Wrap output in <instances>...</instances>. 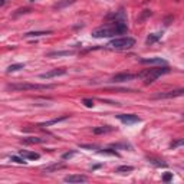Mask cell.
Returning a JSON list of instances; mask_svg holds the SVG:
<instances>
[{
    "mask_svg": "<svg viewBox=\"0 0 184 184\" xmlns=\"http://www.w3.org/2000/svg\"><path fill=\"white\" fill-rule=\"evenodd\" d=\"M32 12V9L30 7H20V9H17L16 12H14L13 17H17V16H20V14H26V13H30Z\"/></svg>",
    "mask_w": 184,
    "mask_h": 184,
    "instance_id": "ffe728a7",
    "label": "cell"
},
{
    "mask_svg": "<svg viewBox=\"0 0 184 184\" xmlns=\"http://www.w3.org/2000/svg\"><path fill=\"white\" fill-rule=\"evenodd\" d=\"M134 45H135V40L132 38L125 36V38H117V39L111 40L108 46L115 49V51H127V49H131Z\"/></svg>",
    "mask_w": 184,
    "mask_h": 184,
    "instance_id": "277c9868",
    "label": "cell"
},
{
    "mask_svg": "<svg viewBox=\"0 0 184 184\" xmlns=\"http://www.w3.org/2000/svg\"><path fill=\"white\" fill-rule=\"evenodd\" d=\"M99 154H109V155H118L117 152L114 151V150H109V148H105V150H101Z\"/></svg>",
    "mask_w": 184,
    "mask_h": 184,
    "instance_id": "484cf974",
    "label": "cell"
},
{
    "mask_svg": "<svg viewBox=\"0 0 184 184\" xmlns=\"http://www.w3.org/2000/svg\"><path fill=\"white\" fill-rule=\"evenodd\" d=\"M151 14H152L151 10H144V12H143V13H141V14H140V16L137 17V23H140V25H141V23H144L145 20L148 19V17H150Z\"/></svg>",
    "mask_w": 184,
    "mask_h": 184,
    "instance_id": "ac0fdd59",
    "label": "cell"
},
{
    "mask_svg": "<svg viewBox=\"0 0 184 184\" xmlns=\"http://www.w3.org/2000/svg\"><path fill=\"white\" fill-rule=\"evenodd\" d=\"M20 157L26 158V160H39L40 155L38 152H30V151H25V150H22L20 151Z\"/></svg>",
    "mask_w": 184,
    "mask_h": 184,
    "instance_id": "5bb4252c",
    "label": "cell"
},
{
    "mask_svg": "<svg viewBox=\"0 0 184 184\" xmlns=\"http://www.w3.org/2000/svg\"><path fill=\"white\" fill-rule=\"evenodd\" d=\"M150 161H151L152 164L154 165H157V167H165V163H163V161H160V160H150Z\"/></svg>",
    "mask_w": 184,
    "mask_h": 184,
    "instance_id": "f1b7e54d",
    "label": "cell"
},
{
    "mask_svg": "<svg viewBox=\"0 0 184 184\" xmlns=\"http://www.w3.org/2000/svg\"><path fill=\"white\" fill-rule=\"evenodd\" d=\"M60 168H65V164H53L51 165V167H46L45 173H51V171H56V170H60Z\"/></svg>",
    "mask_w": 184,
    "mask_h": 184,
    "instance_id": "7402d4cb",
    "label": "cell"
},
{
    "mask_svg": "<svg viewBox=\"0 0 184 184\" xmlns=\"http://www.w3.org/2000/svg\"><path fill=\"white\" fill-rule=\"evenodd\" d=\"M81 148H88V150H94V148H98L97 145H79Z\"/></svg>",
    "mask_w": 184,
    "mask_h": 184,
    "instance_id": "1f68e13d",
    "label": "cell"
},
{
    "mask_svg": "<svg viewBox=\"0 0 184 184\" xmlns=\"http://www.w3.org/2000/svg\"><path fill=\"white\" fill-rule=\"evenodd\" d=\"M160 38H161L160 35H155V33H152V35H150V36L147 38V40H145V43H147V45H152L154 42H157V40H160Z\"/></svg>",
    "mask_w": 184,
    "mask_h": 184,
    "instance_id": "44dd1931",
    "label": "cell"
},
{
    "mask_svg": "<svg viewBox=\"0 0 184 184\" xmlns=\"http://www.w3.org/2000/svg\"><path fill=\"white\" fill-rule=\"evenodd\" d=\"M127 30H128V27H127L125 22H112L111 26H101L95 29L92 32V38H97V39L111 38L115 35H124V33H127Z\"/></svg>",
    "mask_w": 184,
    "mask_h": 184,
    "instance_id": "6da1fadb",
    "label": "cell"
},
{
    "mask_svg": "<svg viewBox=\"0 0 184 184\" xmlns=\"http://www.w3.org/2000/svg\"><path fill=\"white\" fill-rule=\"evenodd\" d=\"M141 63H145V65H167L164 59L161 58H144V59L140 60Z\"/></svg>",
    "mask_w": 184,
    "mask_h": 184,
    "instance_id": "30bf717a",
    "label": "cell"
},
{
    "mask_svg": "<svg viewBox=\"0 0 184 184\" xmlns=\"http://www.w3.org/2000/svg\"><path fill=\"white\" fill-rule=\"evenodd\" d=\"M73 51H56V52H49L46 56L48 58H60V56H71L73 55Z\"/></svg>",
    "mask_w": 184,
    "mask_h": 184,
    "instance_id": "8fae6325",
    "label": "cell"
},
{
    "mask_svg": "<svg viewBox=\"0 0 184 184\" xmlns=\"http://www.w3.org/2000/svg\"><path fill=\"white\" fill-rule=\"evenodd\" d=\"M82 104L86 106V108H92L94 106V99H89V98H85L82 101Z\"/></svg>",
    "mask_w": 184,
    "mask_h": 184,
    "instance_id": "d4e9b609",
    "label": "cell"
},
{
    "mask_svg": "<svg viewBox=\"0 0 184 184\" xmlns=\"http://www.w3.org/2000/svg\"><path fill=\"white\" fill-rule=\"evenodd\" d=\"M52 33V30H39V32H27L23 35V38H26V39H29V38H39V36H46V35H51Z\"/></svg>",
    "mask_w": 184,
    "mask_h": 184,
    "instance_id": "4fadbf2b",
    "label": "cell"
},
{
    "mask_svg": "<svg viewBox=\"0 0 184 184\" xmlns=\"http://www.w3.org/2000/svg\"><path fill=\"white\" fill-rule=\"evenodd\" d=\"M184 89H176V91H168V92H160V94H155L152 95V99H170V98H177V97H181L183 95Z\"/></svg>",
    "mask_w": 184,
    "mask_h": 184,
    "instance_id": "5b68a950",
    "label": "cell"
},
{
    "mask_svg": "<svg viewBox=\"0 0 184 184\" xmlns=\"http://www.w3.org/2000/svg\"><path fill=\"white\" fill-rule=\"evenodd\" d=\"M9 91H45L53 89L55 85H40V84H9L6 86Z\"/></svg>",
    "mask_w": 184,
    "mask_h": 184,
    "instance_id": "3957f363",
    "label": "cell"
},
{
    "mask_svg": "<svg viewBox=\"0 0 184 184\" xmlns=\"http://www.w3.org/2000/svg\"><path fill=\"white\" fill-rule=\"evenodd\" d=\"M66 73V69L65 68H56V69H52L49 72H45V73H40L39 76L42 79H51V78H55V76H62Z\"/></svg>",
    "mask_w": 184,
    "mask_h": 184,
    "instance_id": "ba28073f",
    "label": "cell"
},
{
    "mask_svg": "<svg viewBox=\"0 0 184 184\" xmlns=\"http://www.w3.org/2000/svg\"><path fill=\"white\" fill-rule=\"evenodd\" d=\"M25 68V63H13V65H10L7 68V73H12V72H17L20 69H23Z\"/></svg>",
    "mask_w": 184,
    "mask_h": 184,
    "instance_id": "d6986e66",
    "label": "cell"
},
{
    "mask_svg": "<svg viewBox=\"0 0 184 184\" xmlns=\"http://www.w3.org/2000/svg\"><path fill=\"white\" fill-rule=\"evenodd\" d=\"M112 147H114V148H131V145H128V144H114L112 145Z\"/></svg>",
    "mask_w": 184,
    "mask_h": 184,
    "instance_id": "4dcf8cb0",
    "label": "cell"
},
{
    "mask_svg": "<svg viewBox=\"0 0 184 184\" xmlns=\"http://www.w3.org/2000/svg\"><path fill=\"white\" fill-rule=\"evenodd\" d=\"M132 170H134V167H131V165H121V167L115 168V173H130Z\"/></svg>",
    "mask_w": 184,
    "mask_h": 184,
    "instance_id": "603a6c76",
    "label": "cell"
},
{
    "mask_svg": "<svg viewBox=\"0 0 184 184\" xmlns=\"http://www.w3.org/2000/svg\"><path fill=\"white\" fill-rule=\"evenodd\" d=\"M5 2H6V0H5Z\"/></svg>",
    "mask_w": 184,
    "mask_h": 184,
    "instance_id": "e575fe53",
    "label": "cell"
},
{
    "mask_svg": "<svg viewBox=\"0 0 184 184\" xmlns=\"http://www.w3.org/2000/svg\"><path fill=\"white\" fill-rule=\"evenodd\" d=\"M76 154V151H71V152H65V154H62V160H68V158L73 157Z\"/></svg>",
    "mask_w": 184,
    "mask_h": 184,
    "instance_id": "83f0119b",
    "label": "cell"
},
{
    "mask_svg": "<svg viewBox=\"0 0 184 184\" xmlns=\"http://www.w3.org/2000/svg\"><path fill=\"white\" fill-rule=\"evenodd\" d=\"M69 118V115H63V117H59V118H55V119H51V121H46L43 124H39L38 127H49V125H53V124H58L60 121H65V119Z\"/></svg>",
    "mask_w": 184,
    "mask_h": 184,
    "instance_id": "9a60e30c",
    "label": "cell"
},
{
    "mask_svg": "<svg viewBox=\"0 0 184 184\" xmlns=\"http://www.w3.org/2000/svg\"><path fill=\"white\" fill-rule=\"evenodd\" d=\"M114 130H115V128L111 127V125H104V127H97V128H94L92 132L97 134V135H99V134H108V132H112Z\"/></svg>",
    "mask_w": 184,
    "mask_h": 184,
    "instance_id": "7c38bea8",
    "label": "cell"
},
{
    "mask_svg": "<svg viewBox=\"0 0 184 184\" xmlns=\"http://www.w3.org/2000/svg\"><path fill=\"white\" fill-rule=\"evenodd\" d=\"M63 180L66 183H84L88 178L86 176H81V174H71V176H66Z\"/></svg>",
    "mask_w": 184,
    "mask_h": 184,
    "instance_id": "9c48e42d",
    "label": "cell"
},
{
    "mask_svg": "<svg viewBox=\"0 0 184 184\" xmlns=\"http://www.w3.org/2000/svg\"><path fill=\"white\" fill-rule=\"evenodd\" d=\"M171 72V68H168L167 65L164 66H157V68H151V69H145L143 72H140L137 75V78L144 79V84L145 85H150L152 84L155 79H158L160 76H163L165 73H170Z\"/></svg>",
    "mask_w": 184,
    "mask_h": 184,
    "instance_id": "7a4b0ae2",
    "label": "cell"
},
{
    "mask_svg": "<svg viewBox=\"0 0 184 184\" xmlns=\"http://www.w3.org/2000/svg\"><path fill=\"white\" fill-rule=\"evenodd\" d=\"M29 2H35V0H29Z\"/></svg>",
    "mask_w": 184,
    "mask_h": 184,
    "instance_id": "836d02e7",
    "label": "cell"
},
{
    "mask_svg": "<svg viewBox=\"0 0 184 184\" xmlns=\"http://www.w3.org/2000/svg\"><path fill=\"white\" fill-rule=\"evenodd\" d=\"M183 143H184V140L183 138H180V140H177L176 143H173V144H171V148L174 150V148H177V147H180V145H183Z\"/></svg>",
    "mask_w": 184,
    "mask_h": 184,
    "instance_id": "4316f807",
    "label": "cell"
},
{
    "mask_svg": "<svg viewBox=\"0 0 184 184\" xmlns=\"http://www.w3.org/2000/svg\"><path fill=\"white\" fill-rule=\"evenodd\" d=\"M45 138H38V137H30V138H25L22 140V144H40L43 143Z\"/></svg>",
    "mask_w": 184,
    "mask_h": 184,
    "instance_id": "2e32d148",
    "label": "cell"
},
{
    "mask_svg": "<svg viewBox=\"0 0 184 184\" xmlns=\"http://www.w3.org/2000/svg\"><path fill=\"white\" fill-rule=\"evenodd\" d=\"M76 0H62V2H59V3H56L55 6H53V9H58V10H60V9H63V7L66 6H71V5H73Z\"/></svg>",
    "mask_w": 184,
    "mask_h": 184,
    "instance_id": "e0dca14e",
    "label": "cell"
},
{
    "mask_svg": "<svg viewBox=\"0 0 184 184\" xmlns=\"http://www.w3.org/2000/svg\"><path fill=\"white\" fill-rule=\"evenodd\" d=\"M10 161H14V163H17V164H26V160L22 157H16V155H10Z\"/></svg>",
    "mask_w": 184,
    "mask_h": 184,
    "instance_id": "cb8c5ba5",
    "label": "cell"
},
{
    "mask_svg": "<svg viewBox=\"0 0 184 184\" xmlns=\"http://www.w3.org/2000/svg\"><path fill=\"white\" fill-rule=\"evenodd\" d=\"M170 180H173V173H165L164 176H163V181H170Z\"/></svg>",
    "mask_w": 184,
    "mask_h": 184,
    "instance_id": "f546056e",
    "label": "cell"
},
{
    "mask_svg": "<svg viewBox=\"0 0 184 184\" xmlns=\"http://www.w3.org/2000/svg\"><path fill=\"white\" fill-rule=\"evenodd\" d=\"M117 118H118L122 124H127V125L141 122V118H138L137 115H134V114H119V115H117Z\"/></svg>",
    "mask_w": 184,
    "mask_h": 184,
    "instance_id": "52a82bcc",
    "label": "cell"
},
{
    "mask_svg": "<svg viewBox=\"0 0 184 184\" xmlns=\"http://www.w3.org/2000/svg\"><path fill=\"white\" fill-rule=\"evenodd\" d=\"M171 20H174V17H173V16H168V17L164 20V25H165V26H168V25H170Z\"/></svg>",
    "mask_w": 184,
    "mask_h": 184,
    "instance_id": "d6a6232c",
    "label": "cell"
},
{
    "mask_svg": "<svg viewBox=\"0 0 184 184\" xmlns=\"http://www.w3.org/2000/svg\"><path fill=\"white\" fill-rule=\"evenodd\" d=\"M134 78H137V75L134 73H128V72H122V73H117L114 75L108 82H112V84H119V82H127V81H132Z\"/></svg>",
    "mask_w": 184,
    "mask_h": 184,
    "instance_id": "8992f818",
    "label": "cell"
}]
</instances>
